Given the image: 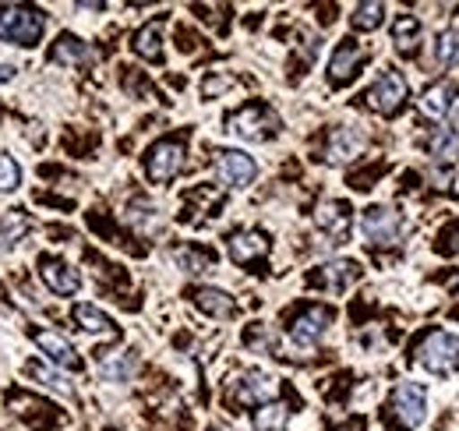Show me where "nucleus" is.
<instances>
[{"instance_id": "9d476101", "label": "nucleus", "mask_w": 459, "mask_h": 431, "mask_svg": "<svg viewBox=\"0 0 459 431\" xmlns=\"http://www.w3.org/2000/svg\"><path fill=\"white\" fill-rule=\"evenodd\" d=\"M216 173H220V180L230 184V188H247L258 177V166H255V160L247 153L223 149V153H216Z\"/></svg>"}, {"instance_id": "aec40b11", "label": "nucleus", "mask_w": 459, "mask_h": 431, "mask_svg": "<svg viewBox=\"0 0 459 431\" xmlns=\"http://www.w3.org/2000/svg\"><path fill=\"white\" fill-rule=\"evenodd\" d=\"M393 43L403 57H413L420 50V22L413 14H400L393 22Z\"/></svg>"}, {"instance_id": "423d86ee", "label": "nucleus", "mask_w": 459, "mask_h": 431, "mask_svg": "<svg viewBox=\"0 0 459 431\" xmlns=\"http://www.w3.org/2000/svg\"><path fill=\"white\" fill-rule=\"evenodd\" d=\"M329 325H333V308H325V304H307V308H300V312L290 319V339H293L297 347H315V343L325 336Z\"/></svg>"}, {"instance_id": "393cba45", "label": "nucleus", "mask_w": 459, "mask_h": 431, "mask_svg": "<svg viewBox=\"0 0 459 431\" xmlns=\"http://www.w3.org/2000/svg\"><path fill=\"white\" fill-rule=\"evenodd\" d=\"M382 22H385V4H378V0H371V4H357L353 14H350V25H353L357 32H375Z\"/></svg>"}, {"instance_id": "c85d7f7f", "label": "nucleus", "mask_w": 459, "mask_h": 431, "mask_svg": "<svg viewBox=\"0 0 459 431\" xmlns=\"http://www.w3.org/2000/svg\"><path fill=\"white\" fill-rule=\"evenodd\" d=\"M29 375H32V378H39L43 385H50L54 392H64V396H71V392H74L67 378L60 375V372H54V368H47V365H39V361H32V365H29Z\"/></svg>"}, {"instance_id": "a211bd4d", "label": "nucleus", "mask_w": 459, "mask_h": 431, "mask_svg": "<svg viewBox=\"0 0 459 431\" xmlns=\"http://www.w3.org/2000/svg\"><path fill=\"white\" fill-rule=\"evenodd\" d=\"M191 297H195V304H198L205 315H212V319H233V315H237L233 297L223 294V290H216V286H198Z\"/></svg>"}, {"instance_id": "6ab92c4d", "label": "nucleus", "mask_w": 459, "mask_h": 431, "mask_svg": "<svg viewBox=\"0 0 459 431\" xmlns=\"http://www.w3.org/2000/svg\"><path fill=\"white\" fill-rule=\"evenodd\" d=\"M453 103H456V82H446V78L435 82V85L420 96V110H424L428 117H435V120L446 117V113L453 110Z\"/></svg>"}, {"instance_id": "f704fd0d", "label": "nucleus", "mask_w": 459, "mask_h": 431, "mask_svg": "<svg viewBox=\"0 0 459 431\" xmlns=\"http://www.w3.org/2000/svg\"><path fill=\"white\" fill-rule=\"evenodd\" d=\"M456 241H459V230H456Z\"/></svg>"}, {"instance_id": "9b49d317", "label": "nucleus", "mask_w": 459, "mask_h": 431, "mask_svg": "<svg viewBox=\"0 0 459 431\" xmlns=\"http://www.w3.org/2000/svg\"><path fill=\"white\" fill-rule=\"evenodd\" d=\"M360 266L353 259H336V262H325L318 266V272H311V286H322L329 294H343L350 283H357Z\"/></svg>"}, {"instance_id": "f3484780", "label": "nucleus", "mask_w": 459, "mask_h": 431, "mask_svg": "<svg viewBox=\"0 0 459 431\" xmlns=\"http://www.w3.org/2000/svg\"><path fill=\"white\" fill-rule=\"evenodd\" d=\"M36 339V347L54 361V365H60V368H67V372H78L82 368V357L74 354V347L64 339V336H57V332H50V329H43V332H36L32 336Z\"/></svg>"}, {"instance_id": "c756f323", "label": "nucleus", "mask_w": 459, "mask_h": 431, "mask_svg": "<svg viewBox=\"0 0 459 431\" xmlns=\"http://www.w3.org/2000/svg\"><path fill=\"white\" fill-rule=\"evenodd\" d=\"M435 57H438L442 67L459 64V32H442L438 43H435Z\"/></svg>"}, {"instance_id": "4be33fe9", "label": "nucleus", "mask_w": 459, "mask_h": 431, "mask_svg": "<svg viewBox=\"0 0 459 431\" xmlns=\"http://www.w3.org/2000/svg\"><path fill=\"white\" fill-rule=\"evenodd\" d=\"M54 60L57 64H71V67H82V64H89L92 60V50H89V43H82L78 36H60L57 47H54Z\"/></svg>"}, {"instance_id": "5701e85b", "label": "nucleus", "mask_w": 459, "mask_h": 431, "mask_svg": "<svg viewBox=\"0 0 459 431\" xmlns=\"http://www.w3.org/2000/svg\"><path fill=\"white\" fill-rule=\"evenodd\" d=\"M428 153L438 163H453L459 156V131L456 128H438L431 138H428Z\"/></svg>"}, {"instance_id": "72a5a7b5", "label": "nucleus", "mask_w": 459, "mask_h": 431, "mask_svg": "<svg viewBox=\"0 0 459 431\" xmlns=\"http://www.w3.org/2000/svg\"><path fill=\"white\" fill-rule=\"evenodd\" d=\"M212 431H227V428H212Z\"/></svg>"}, {"instance_id": "cd10ccee", "label": "nucleus", "mask_w": 459, "mask_h": 431, "mask_svg": "<svg viewBox=\"0 0 459 431\" xmlns=\"http://www.w3.org/2000/svg\"><path fill=\"white\" fill-rule=\"evenodd\" d=\"M74 322L82 325L85 332H114V319L107 312H100L96 304H78L74 308Z\"/></svg>"}, {"instance_id": "b1692460", "label": "nucleus", "mask_w": 459, "mask_h": 431, "mask_svg": "<svg viewBox=\"0 0 459 431\" xmlns=\"http://www.w3.org/2000/svg\"><path fill=\"white\" fill-rule=\"evenodd\" d=\"M173 262H177L184 272H205V269H212L216 255H212V251H205V248L184 244V248H177V251H173Z\"/></svg>"}, {"instance_id": "7c9ffc66", "label": "nucleus", "mask_w": 459, "mask_h": 431, "mask_svg": "<svg viewBox=\"0 0 459 431\" xmlns=\"http://www.w3.org/2000/svg\"><path fill=\"white\" fill-rule=\"evenodd\" d=\"M18 184H22V166L7 153H0V191H14Z\"/></svg>"}, {"instance_id": "1a4fd4ad", "label": "nucleus", "mask_w": 459, "mask_h": 431, "mask_svg": "<svg viewBox=\"0 0 459 431\" xmlns=\"http://www.w3.org/2000/svg\"><path fill=\"white\" fill-rule=\"evenodd\" d=\"M360 230H364V237L371 241V244H396L400 241V216L393 213V209H385V206H371V209H364L360 216Z\"/></svg>"}, {"instance_id": "7ed1b4c3", "label": "nucleus", "mask_w": 459, "mask_h": 431, "mask_svg": "<svg viewBox=\"0 0 459 431\" xmlns=\"http://www.w3.org/2000/svg\"><path fill=\"white\" fill-rule=\"evenodd\" d=\"M227 131L244 138V142H265L280 131V117L265 103H247V107H240L237 113L227 117Z\"/></svg>"}, {"instance_id": "f8f14e48", "label": "nucleus", "mask_w": 459, "mask_h": 431, "mask_svg": "<svg viewBox=\"0 0 459 431\" xmlns=\"http://www.w3.org/2000/svg\"><path fill=\"white\" fill-rule=\"evenodd\" d=\"M269 255V237L262 230H237L230 233V259L237 266H251Z\"/></svg>"}, {"instance_id": "dca6fc26", "label": "nucleus", "mask_w": 459, "mask_h": 431, "mask_svg": "<svg viewBox=\"0 0 459 431\" xmlns=\"http://www.w3.org/2000/svg\"><path fill=\"white\" fill-rule=\"evenodd\" d=\"M39 276H43V283L60 294V297H67V294H78V286H82V276L78 269H71L64 259H39Z\"/></svg>"}, {"instance_id": "2eb2a0df", "label": "nucleus", "mask_w": 459, "mask_h": 431, "mask_svg": "<svg viewBox=\"0 0 459 431\" xmlns=\"http://www.w3.org/2000/svg\"><path fill=\"white\" fill-rule=\"evenodd\" d=\"M360 149H364V131L353 124H343V128H333L329 145H325V160L350 163L353 156H360Z\"/></svg>"}, {"instance_id": "2f4dec72", "label": "nucleus", "mask_w": 459, "mask_h": 431, "mask_svg": "<svg viewBox=\"0 0 459 431\" xmlns=\"http://www.w3.org/2000/svg\"><path fill=\"white\" fill-rule=\"evenodd\" d=\"M227 85H230V78H209V82L202 85V92H205V96H216V92H223Z\"/></svg>"}, {"instance_id": "412c9836", "label": "nucleus", "mask_w": 459, "mask_h": 431, "mask_svg": "<svg viewBox=\"0 0 459 431\" xmlns=\"http://www.w3.org/2000/svg\"><path fill=\"white\" fill-rule=\"evenodd\" d=\"M134 54L145 60H163V22H149L134 32Z\"/></svg>"}, {"instance_id": "a878e982", "label": "nucleus", "mask_w": 459, "mask_h": 431, "mask_svg": "<svg viewBox=\"0 0 459 431\" xmlns=\"http://www.w3.org/2000/svg\"><path fill=\"white\" fill-rule=\"evenodd\" d=\"M287 403H265L255 410V431H287Z\"/></svg>"}, {"instance_id": "f257e3e1", "label": "nucleus", "mask_w": 459, "mask_h": 431, "mask_svg": "<svg viewBox=\"0 0 459 431\" xmlns=\"http://www.w3.org/2000/svg\"><path fill=\"white\" fill-rule=\"evenodd\" d=\"M47 29V18L39 7L29 4H0V40L18 47H36Z\"/></svg>"}, {"instance_id": "f03ea898", "label": "nucleus", "mask_w": 459, "mask_h": 431, "mask_svg": "<svg viewBox=\"0 0 459 431\" xmlns=\"http://www.w3.org/2000/svg\"><path fill=\"white\" fill-rule=\"evenodd\" d=\"M417 361L435 372V375H449L459 368V336L446 332V329H431L420 343H417Z\"/></svg>"}, {"instance_id": "bb28decb", "label": "nucleus", "mask_w": 459, "mask_h": 431, "mask_svg": "<svg viewBox=\"0 0 459 431\" xmlns=\"http://www.w3.org/2000/svg\"><path fill=\"white\" fill-rule=\"evenodd\" d=\"M29 230V219L22 213H0V251H11Z\"/></svg>"}, {"instance_id": "4468645a", "label": "nucleus", "mask_w": 459, "mask_h": 431, "mask_svg": "<svg viewBox=\"0 0 459 431\" xmlns=\"http://www.w3.org/2000/svg\"><path fill=\"white\" fill-rule=\"evenodd\" d=\"M364 64V47L353 43V40H343L336 50H333V60H329V82L333 85H346Z\"/></svg>"}, {"instance_id": "39448f33", "label": "nucleus", "mask_w": 459, "mask_h": 431, "mask_svg": "<svg viewBox=\"0 0 459 431\" xmlns=\"http://www.w3.org/2000/svg\"><path fill=\"white\" fill-rule=\"evenodd\" d=\"M273 396H276V378L258 372V368L230 382V400L240 407H265V403H273Z\"/></svg>"}, {"instance_id": "20e7f679", "label": "nucleus", "mask_w": 459, "mask_h": 431, "mask_svg": "<svg viewBox=\"0 0 459 431\" xmlns=\"http://www.w3.org/2000/svg\"><path fill=\"white\" fill-rule=\"evenodd\" d=\"M184 166V138H163L145 153V173L152 184H170Z\"/></svg>"}, {"instance_id": "6e6552de", "label": "nucleus", "mask_w": 459, "mask_h": 431, "mask_svg": "<svg viewBox=\"0 0 459 431\" xmlns=\"http://www.w3.org/2000/svg\"><path fill=\"white\" fill-rule=\"evenodd\" d=\"M393 410H396V418L403 421V428L424 425V418H428V392H424V385H417V382L396 385V392H393Z\"/></svg>"}, {"instance_id": "ddd939ff", "label": "nucleus", "mask_w": 459, "mask_h": 431, "mask_svg": "<svg viewBox=\"0 0 459 431\" xmlns=\"http://www.w3.org/2000/svg\"><path fill=\"white\" fill-rule=\"evenodd\" d=\"M315 223H318V230H322V233H329V237H333V244H343L346 233H350L353 216H350V206H346V202L333 198V202H322V206H318Z\"/></svg>"}, {"instance_id": "0eeeda50", "label": "nucleus", "mask_w": 459, "mask_h": 431, "mask_svg": "<svg viewBox=\"0 0 459 431\" xmlns=\"http://www.w3.org/2000/svg\"><path fill=\"white\" fill-rule=\"evenodd\" d=\"M368 107L378 110L382 117H393V113H400L403 103H406V78H403L400 71H385V75H378V82L368 89Z\"/></svg>"}, {"instance_id": "473e14b6", "label": "nucleus", "mask_w": 459, "mask_h": 431, "mask_svg": "<svg viewBox=\"0 0 459 431\" xmlns=\"http://www.w3.org/2000/svg\"><path fill=\"white\" fill-rule=\"evenodd\" d=\"M11 78H14V67H11V64H0V85L11 82Z\"/></svg>"}]
</instances>
